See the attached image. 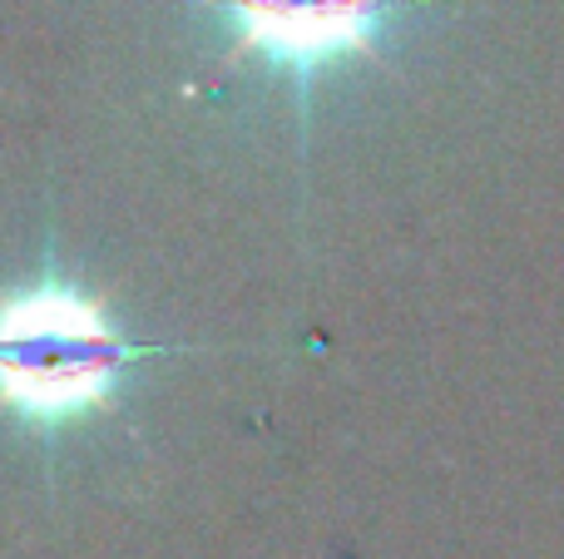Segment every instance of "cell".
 <instances>
[{"instance_id": "6da1fadb", "label": "cell", "mask_w": 564, "mask_h": 559, "mask_svg": "<svg viewBox=\"0 0 564 559\" xmlns=\"http://www.w3.org/2000/svg\"><path fill=\"white\" fill-rule=\"evenodd\" d=\"M149 347L109 322L105 303L45 277L0 297V406L35 426L99 412Z\"/></svg>"}, {"instance_id": "7a4b0ae2", "label": "cell", "mask_w": 564, "mask_h": 559, "mask_svg": "<svg viewBox=\"0 0 564 559\" xmlns=\"http://www.w3.org/2000/svg\"><path fill=\"white\" fill-rule=\"evenodd\" d=\"M238 35V55H263L297 79L367 55L401 0H214Z\"/></svg>"}]
</instances>
